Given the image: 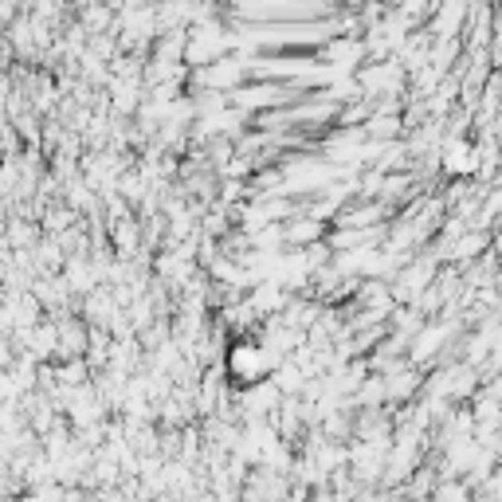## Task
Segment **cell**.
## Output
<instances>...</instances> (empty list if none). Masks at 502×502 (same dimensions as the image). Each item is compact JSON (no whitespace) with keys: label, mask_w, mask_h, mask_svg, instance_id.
Listing matches in <instances>:
<instances>
[{"label":"cell","mask_w":502,"mask_h":502,"mask_svg":"<svg viewBox=\"0 0 502 502\" xmlns=\"http://www.w3.org/2000/svg\"><path fill=\"white\" fill-rule=\"evenodd\" d=\"M495 248H498V255H502V228L495 232Z\"/></svg>","instance_id":"5"},{"label":"cell","mask_w":502,"mask_h":502,"mask_svg":"<svg viewBox=\"0 0 502 502\" xmlns=\"http://www.w3.org/2000/svg\"><path fill=\"white\" fill-rule=\"evenodd\" d=\"M282 236H287V248L306 251V248H314V243L326 236V224L314 220V216H290V220L282 224Z\"/></svg>","instance_id":"2"},{"label":"cell","mask_w":502,"mask_h":502,"mask_svg":"<svg viewBox=\"0 0 502 502\" xmlns=\"http://www.w3.org/2000/svg\"><path fill=\"white\" fill-rule=\"evenodd\" d=\"M279 369V361L271 358L263 345H251V342H240L232 350V358H228V373H232L236 381H243V385H255V381H263L267 373H275Z\"/></svg>","instance_id":"1"},{"label":"cell","mask_w":502,"mask_h":502,"mask_svg":"<svg viewBox=\"0 0 502 502\" xmlns=\"http://www.w3.org/2000/svg\"><path fill=\"white\" fill-rule=\"evenodd\" d=\"M444 337H447V330H440V326H424V330L413 337V350H408V365H424V361L444 345Z\"/></svg>","instance_id":"3"},{"label":"cell","mask_w":502,"mask_h":502,"mask_svg":"<svg viewBox=\"0 0 502 502\" xmlns=\"http://www.w3.org/2000/svg\"><path fill=\"white\" fill-rule=\"evenodd\" d=\"M436 502H471V487L463 479H447L436 487Z\"/></svg>","instance_id":"4"}]
</instances>
